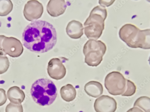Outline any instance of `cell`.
<instances>
[{
	"label": "cell",
	"instance_id": "obj_8",
	"mask_svg": "<svg viewBox=\"0 0 150 112\" xmlns=\"http://www.w3.org/2000/svg\"><path fill=\"white\" fill-rule=\"evenodd\" d=\"M67 60L65 58L62 57V59L56 58L50 60L47 68L49 76L57 80L63 78L66 74V69L63 63Z\"/></svg>",
	"mask_w": 150,
	"mask_h": 112
},
{
	"label": "cell",
	"instance_id": "obj_19",
	"mask_svg": "<svg viewBox=\"0 0 150 112\" xmlns=\"http://www.w3.org/2000/svg\"><path fill=\"white\" fill-rule=\"evenodd\" d=\"M10 66V62L7 56L0 55V74L6 72Z\"/></svg>",
	"mask_w": 150,
	"mask_h": 112
},
{
	"label": "cell",
	"instance_id": "obj_22",
	"mask_svg": "<svg viewBox=\"0 0 150 112\" xmlns=\"http://www.w3.org/2000/svg\"><path fill=\"white\" fill-rule=\"evenodd\" d=\"M127 112H144L138 107H134L129 110Z\"/></svg>",
	"mask_w": 150,
	"mask_h": 112
},
{
	"label": "cell",
	"instance_id": "obj_18",
	"mask_svg": "<svg viewBox=\"0 0 150 112\" xmlns=\"http://www.w3.org/2000/svg\"><path fill=\"white\" fill-rule=\"evenodd\" d=\"M136 90V86L134 83L132 81L127 79L126 89L121 95L123 96H132L135 93Z\"/></svg>",
	"mask_w": 150,
	"mask_h": 112
},
{
	"label": "cell",
	"instance_id": "obj_13",
	"mask_svg": "<svg viewBox=\"0 0 150 112\" xmlns=\"http://www.w3.org/2000/svg\"><path fill=\"white\" fill-rule=\"evenodd\" d=\"M7 96L11 103L15 104H21L25 97L23 91L17 86L10 88L7 91Z\"/></svg>",
	"mask_w": 150,
	"mask_h": 112
},
{
	"label": "cell",
	"instance_id": "obj_9",
	"mask_svg": "<svg viewBox=\"0 0 150 112\" xmlns=\"http://www.w3.org/2000/svg\"><path fill=\"white\" fill-rule=\"evenodd\" d=\"M43 12L44 7L41 3L35 0H31L25 5L23 14L27 20L32 22L41 18Z\"/></svg>",
	"mask_w": 150,
	"mask_h": 112
},
{
	"label": "cell",
	"instance_id": "obj_11",
	"mask_svg": "<svg viewBox=\"0 0 150 112\" xmlns=\"http://www.w3.org/2000/svg\"><path fill=\"white\" fill-rule=\"evenodd\" d=\"M67 5V2L64 0H51L47 4V10L52 17H58L64 13Z\"/></svg>",
	"mask_w": 150,
	"mask_h": 112
},
{
	"label": "cell",
	"instance_id": "obj_7",
	"mask_svg": "<svg viewBox=\"0 0 150 112\" xmlns=\"http://www.w3.org/2000/svg\"><path fill=\"white\" fill-rule=\"evenodd\" d=\"M23 51V45L19 40L13 37L0 35V55H7L12 57H17Z\"/></svg>",
	"mask_w": 150,
	"mask_h": 112
},
{
	"label": "cell",
	"instance_id": "obj_16",
	"mask_svg": "<svg viewBox=\"0 0 150 112\" xmlns=\"http://www.w3.org/2000/svg\"><path fill=\"white\" fill-rule=\"evenodd\" d=\"M134 107H138L144 112H150V98L146 96L139 98L134 103Z\"/></svg>",
	"mask_w": 150,
	"mask_h": 112
},
{
	"label": "cell",
	"instance_id": "obj_21",
	"mask_svg": "<svg viewBox=\"0 0 150 112\" xmlns=\"http://www.w3.org/2000/svg\"><path fill=\"white\" fill-rule=\"evenodd\" d=\"M7 100L6 91L4 89H0V106L4 105Z\"/></svg>",
	"mask_w": 150,
	"mask_h": 112
},
{
	"label": "cell",
	"instance_id": "obj_10",
	"mask_svg": "<svg viewBox=\"0 0 150 112\" xmlns=\"http://www.w3.org/2000/svg\"><path fill=\"white\" fill-rule=\"evenodd\" d=\"M94 108L96 112H115L117 104L113 97L103 95L96 99Z\"/></svg>",
	"mask_w": 150,
	"mask_h": 112
},
{
	"label": "cell",
	"instance_id": "obj_15",
	"mask_svg": "<svg viewBox=\"0 0 150 112\" xmlns=\"http://www.w3.org/2000/svg\"><path fill=\"white\" fill-rule=\"evenodd\" d=\"M61 97L66 102H69L74 100L76 95V91L74 86L71 84L62 86L60 90Z\"/></svg>",
	"mask_w": 150,
	"mask_h": 112
},
{
	"label": "cell",
	"instance_id": "obj_20",
	"mask_svg": "<svg viewBox=\"0 0 150 112\" xmlns=\"http://www.w3.org/2000/svg\"><path fill=\"white\" fill-rule=\"evenodd\" d=\"M6 112H23L22 105L11 103L8 105L6 108Z\"/></svg>",
	"mask_w": 150,
	"mask_h": 112
},
{
	"label": "cell",
	"instance_id": "obj_12",
	"mask_svg": "<svg viewBox=\"0 0 150 112\" xmlns=\"http://www.w3.org/2000/svg\"><path fill=\"white\" fill-rule=\"evenodd\" d=\"M84 28L82 24L79 21L73 20L67 24L66 32L71 38L74 39L80 38L83 35Z\"/></svg>",
	"mask_w": 150,
	"mask_h": 112
},
{
	"label": "cell",
	"instance_id": "obj_2",
	"mask_svg": "<svg viewBox=\"0 0 150 112\" xmlns=\"http://www.w3.org/2000/svg\"><path fill=\"white\" fill-rule=\"evenodd\" d=\"M150 29L141 30L131 24H125L120 29V38L128 46L132 48H150Z\"/></svg>",
	"mask_w": 150,
	"mask_h": 112
},
{
	"label": "cell",
	"instance_id": "obj_14",
	"mask_svg": "<svg viewBox=\"0 0 150 112\" xmlns=\"http://www.w3.org/2000/svg\"><path fill=\"white\" fill-rule=\"evenodd\" d=\"M84 90L89 96L97 98L103 94V88L100 83L92 81L86 84L84 86Z\"/></svg>",
	"mask_w": 150,
	"mask_h": 112
},
{
	"label": "cell",
	"instance_id": "obj_4",
	"mask_svg": "<svg viewBox=\"0 0 150 112\" xmlns=\"http://www.w3.org/2000/svg\"><path fill=\"white\" fill-rule=\"evenodd\" d=\"M108 13L105 8L95 7L84 24V33L89 40H97L101 36L105 29V21Z\"/></svg>",
	"mask_w": 150,
	"mask_h": 112
},
{
	"label": "cell",
	"instance_id": "obj_17",
	"mask_svg": "<svg viewBox=\"0 0 150 112\" xmlns=\"http://www.w3.org/2000/svg\"><path fill=\"white\" fill-rule=\"evenodd\" d=\"M13 4L10 0H0V16H6L13 10Z\"/></svg>",
	"mask_w": 150,
	"mask_h": 112
},
{
	"label": "cell",
	"instance_id": "obj_3",
	"mask_svg": "<svg viewBox=\"0 0 150 112\" xmlns=\"http://www.w3.org/2000/svg\"><path fill=\"white\" fill-rule=\"evenodd\" d=\"M31 94L33 100L41 106L52 104L57 96V89L54 83L45 78L36 81L32 85Z\"/></svg>",
	"mask_w": 150,
	"mask_h": 112
},
{
	"label": "cell",
	"instance_id": "obj_1",
	"mask_svg": "<svg viewBox=\"0 0 150 112\" xmlns=\"http://www.w3.org/2000/svg\"><path fill=\"white\" fill-rule=\"evenodd\" d=\"M57 33L53 25L42 20L31 22L25 29L22 41L24 46L37 53L46 52L56 44Z\"/></svg>",
	"mask_w": 150,
	"mask_h": 112
},
{
	"label": "cell",
	"instance_id": "obj_6",
	"mask_svg": "<svg viewBox=\"0 0 150 112\" xmlns=\"http://www.w3.org/2000/svg\"><path fill=\"white\" fill-rule=\"evenodd\" d=\"M127 79L120 72L113 71L109 73L105 80V88L110 94H122L126 89Z\"/></svg>",
	"mask_w": 150,
	"mask_h": 112
},
{
	"label": "cell",
	"instance_id": "obj_5",
	"mask_svg": "<svg viewBox=\"0 0 150 112\" xmlns=\"http://www.w3.org/2000/svg\"><path fill=\"white\" fill-rule=\"evenodd\" d=\"M107 50L105 44L101 41L90 40L85 44L83 52L85 63L89 66L97 67L101 63Z\"/></svg>",
	"mask_w": 150,
	"mask_h": 112
}]
</instances>
